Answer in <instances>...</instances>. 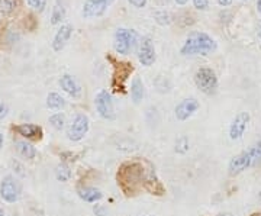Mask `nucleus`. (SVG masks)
<instances>
[{"label": "nucleus", "mask_w": 261, "mask_h": 216, "mask_svg": "<svg viewBox=\"0 0 261 216\" xmlns=\"http://www.w3.org/2000/svg\"><path fill=\"white\" fill-rule=\"evenodd\" d=\"M152 174L148 176L145 169L142 167L141 163H125L118 171V183L121 184L122 190L125 192V195H135L141 187L149 188V184L157 183L155 180H152Z\"/></svg>", "instance_id": "nucleus-1"}, {"label": "nucleus", "mask_w": 261, "mask_h": 216, "mask_svg": "<svg viewBox=\"0 0 261 216\" xmlns=\"http://www.w3.org/2000/svg\"><path fill=\"white\" fill-rule=\"evenodd\" d=\"M216 47L218 45H216L214 38L209 37L205 32L195 31V32L189 34L180 52L183 56H207V54L214 52Z\"/></svg>", "instance_id": "nucleus-2"}, {"label": "nucleus", "mask_w": 261, "mask_h": 216, "mask_svg": "<svg viewBox=\"0 0 261 216\" xmlns=\"http://www.w3.org/2000/svg\"><path fill=\"white\" fill-rule=\"evenodd\" d=\"M138 44V34L134 29L118 28L113 37V48L121 56H129Z\"/></svg>", "instance_id": "nucleus-3"}, {"label": "nucleus", "mask_w": 261, "mask_h": 216, "mask_svg": "<svg viewBox=\"0 0 261 216\" xmlns=\"http://www.w3.org/2000/svg\"><path fill=\"white\" fill-rule=\"evenodd\" d=\"M195 83L200 92L205 94H214L218 89V77L212 68L202 67L196 71Z\"/></svg>", "instance_id": "nucleus-4"}, {"label": "nucleus", "mask_w": 261, "mask_h": 216, "mask_svg": "<svg viewBox=\"0 0 261 216\" xmlns=\"http://www.w3.org/2000/svg\"><path fill=\"white\" fill-rule=\"evenodd\" d=\"M89 118L84 115V113H77L71 123L68 125V129H67V138L70 141L79 142L83 140L86 137V133L89 132Z\"/></svg>", "instance_id": "nucleus-5"}, {"label": "nucleus", "mask_w": 261, "mask_h": 216, "mask_svg": "<svg viewBox=\"0 0 261 216\" xmlns=\"http://www.w3.org/2000/svg\"><path fill=\"white\" fill-rule=\"evenodd\" d=\"M22 193L20 183L15 179L13 176H6L3 177L0 183V196L6 203H15L18 202Z\"/></svg>", "instance_id": "nucleus-6"}, {"label": "nucleus", "mask_w": 261, "mask_h": 216, "mask_svg": "<svg viewBox=\"0 0 261 216\" xmlns=\"http://www.w3.org/2000/svg\"><path fill=\"white\" fill-rule=\"evenodd\" d=\"M94 104H96V111L102 116L103 119L112 121L115 119V106H113L112 96L106 90H100L94 97Z\"/></svg>", "instance_id": "nucleus-7"}, {"label": "nucleus", "mask_w": 261, "mask_h": 216, "mask_svg": "<svg viewBox=\"0 0 261 216\" xmlns=\"http://www.w3.org/2000/svg\"><path fill=\"white\" fill-rule=\"evenodd\" d=\"M255 167L254 166V160H252V154L250 148L248 150L240 152L238 155H235L232 160L229 161V166H228V173L229 176H238L244 173L247 169H251Z\"/></svg>", "instance_id": "nucleus-8"}, {"label": "nucleus", "mask_w": 261, "mask_h": 216, "mask_svg": "<svg viewBox=\"0 0 261 216\" xmlns=\"http://www.w3.org/2000/svg\"><path fill=\"white\" fill-rule=\"evenodd\" d=\"M155 48L154 42L149 37H144L140 41V48H138V60L142 66L149 67L155 63Z\"/></svg>", "instance_id": "nucleus-9"}, {"label": "nucleus", "mask_w": 261, "mask_h": 216, "mask_svg": "<svg viewBox=\"0 0 261 216\" xmlns=\"http://www.w3.org/2000/svg\"><path fill=\"white\" fill-rule=\"evenodd\" d=\"M112 2L113 0H86L82 15L87 19L102 16L103 13L108 10V8L112 5Z\"/></svg>", "instance_id": "nucleus-10"}, {"label": "nucleus", "mask_w": 261, "mask_h": 216, "mask_svg": "<svg viewBox=\"0 0 261 216\" xmlns=\"http://www.w3.org/2000/svg\"><path fill=\"white\" fill-rule=\"evenodd\" d=\"M250 123V113L248 112H240L231 122L229 126V138L232 141H238L243 138V135L245 133V129Z\"/></svg>", "instance_id": "nucleus-11"}, {"label": "nucleus", "mask_w": 261, "mask_h": 216, "mask_svg": "<svg viewBox=\"0 0 261 216\" xmlns=\"http://www.w3.org/2000/svg\"><path fill=\"white\" fill-rule=\"evenodd\" d=\"M199 107H200L199 100L195 99V97H189V99H183V100L176 106L174 113H176V118H177L178 121L183 122V121H187Z\"/></svg>", "instance_id": "nucleus-12"}, {"label": "nucleus", "mask_w": 261, "mask_h": 216, "mask_svg": "<svg viewBox=\"0 0 261 216\" xmlns=\"http://www.w3.org/2000/svg\"><path fill=\"white\" fill-rule=\"evenodd\" d=\"M13 131L16 132L18 135H20L22 138L32 140V141L42 140V135H44L42 128L38 126V125H34V123H20V125H16L13 128Z\"/></svg>", "instance_id": "nucleus-13"}, {"label": "nucleus", "mask_w": 261, "mask_h": 216, "mask_svg": "<svg viewBox=\"0 0 261 216\" xmlns=\"http://www.w3.org/2000/svg\"><path fill=\"white\" fill-rule=\"evenodd\" d=\"M73 26L71 25H61V28L57 31V34L54 35V39H53V49L54 51H61L63 48L67 45L68 39L73 35Z\"/></svg>", "instance_id": "nucleus-14"}, {"label": "nucleus", "mask_w": 261, "mask_h": 216, "mask_svg": "<svg viewBox=\"0 0 261 216\" xmlns=\"http://www.w3.org/2000/svg\"><path fill=\"white\" fill-rule=\"evenodd\" d=\"M60 86H61V89L64 90L65 93L70 94V96L74 97V99H79V97L82 96V87L77 83V80H75L73 75H61V78H60Z\"/></svg>", "instance_id": "nucleus-15"}, {"label": "nucleus", "mask_w": 261, "mask_h": 216, "mask_svg": "<svg viewBox=\"0 0 261 216\" xmlns=\"http://www.w3.org/2000/svg\"><path fill=\"white\" fill-rule=\"evenodd\" d=\"M77 193H79V198L84 202H87V203H96V202L103 199V193L96 187H87V186L80 187L77 190Z\"/></svg>", "instance_id": "nucleus-16"}, {"label": "nucleus", "mask_w": 261, "mask_h": 216, "mask_svg": "<svg viewBox=\"0 0 261 216\" xmlns=\"http://www.w3.org/2000/svg\"><path fill=\"white\" fill-rule=\"evenodd\" d=\"M16 151H18V154L22 157V158H25V160H34L35 157H37V150H35V147L28 141H16Z\"/></svg>", "instance_id": "nucleus-17"}, {"label": "nucleus", "mask_w": 261, "mask_h": 216, "mask_svg": "<svg viewBox=\"0 0 261 216\" xmlns=\"http://www.w3.org/2000/svg\"><path fill=\"white\" fill-rule=\"evenodd\" d=\"M145 96V89H144V85L141 82V78L135 77L130 83V97L134 100V103H140L141 100L144 99Z\"/></svg>", "instance_id": "nucleus-18"}, {"label": "nucleus", "mask_w": 261, "mask_h": 216, "mask_svg": "<svg viewBox=\"0 0 261 216\" xmlns=\"http://www.w3.org/2000/svg\"><path fill=\"white\" fill-rule=\"evenodd\" d=\"M65 100L61 94L58 93H49L47 97V107L53 109V111H60L65 107Z\"/></svg>", "instance_id": "nucleus-19"}, {"label": "nucleus", "mask_w": 261, "mask_h": 216, "mask_svg": "<svg viewBox=\"0 0 261 216\" xmlns=\"http://www.w3.org/2000/svg\"><path fill=\"white\" fill-rule=\"evenodd\" d=\"M65 19V8L60 0H57L54 8H53V15H51V23L58 25Z\"/></svg>", "instance_id": "nucleus-20"}, {"label": "nucleus", "mask_w": 261, "mask_h": 216, "mask_svg": "<svg viewBox=\"0 0 261 216\" xmlns=\"http://www.w3.org/2000/svg\"><path fill=\"white\" fill-rule=\"evenodd\" d=\"M71 176H73V173H71V170H70V167H68L67 164L61 163V164H58V166H57L56 179L58 180V181H63V183H65V181H68V180L71 179Z\"/></svg>", "instance_id": "nucleus-21"}, {"label": "nucleus", "mask_w": 261, "mask_h": 216, "mask_svg": "<svg viewBox=\"0 0 261 216\" xmlns=\"http://www.w3.org/2000/svg\"><path fill=\"white\" fill-rule=\"evenodd\" d=\"M19 0H0V13L10 15L18 9Z\"/></svg>", "instance_id": "nucleus-22"}, {"label": "nucleus", "mask_w": 261, "mask_h": 216, "mask_svg": "<svg viewBox=\"0 0 261 216\" xmlns=\"http://www.w3.org/2000/svg\"><path fill=\"white\" fill-rule=\"evenodd\" d=\"M49 123L51 126L57 129V131H61L65 126V116L64 113H54L49 116Z\"/></svg>", "instance_id": "nucleus-23"}, {"label": "nucleus", "mask_w": 261, "mask_h": 216, "mask_svg": "<svg viewBox=\"0 0 261 216\" xmlns=\"http://www.w3.org/2000/svg\"><path fill=\"white\" fill-rule=\"evenodd\" d=\"M187 151H189V138L183 135L176 142V152H178V154H186Z\"/></svg>", "instance_id": "nucleus-24"}, {"label": "nucleus", "mask_w": 261, "mask_h": 216, "mask_svg": "<svg viewBox=\"0 0 261 216\" xmlns=\"http://www.w3.org/2000/svg\"><path fill=\"white\" fill-rule=\"evenodd\" d=\"M27 2H28L29 6L37 12H42L47 6V0H27Z\"/></svg>", "instance_id": "nucleus-25"}, {"label": "nucleus", "mask_w": 261, "mask_h": 216, "mask_svg": "<svg viewBox=\"0 0 261 216\" xmlns=\"http://www.w3.org/2000/svg\"><path fill=\"white\" fill-rule=\"evenodd\" d=\"M155 19H157V22H159L160 25H168L171 22L170 15H168L167 12H157L155 13Z\"/></svg>", "instance_id": "nucleus-26"}, {"label": "nucleus", "mask_w": 261, "mask_h": 216, "mask_svg": "<svg viewBox=\"0 0 261 216\" xmlns=\"http://www.w3.org/2000/svg\"><path fill=\"white\" fill-rule=\"evenodd\" d=\"M193 5L196 9L206 10L209 8V0H193Z\"/></svg>", "instance_id": "nucleus-27"}, {"label": "nucleus", "mask_w": 261, "mask_h": 216, "mask_svg": "<svg viewBox=\"0 0 261 216\" xmlns=\"http://www.w3.org/2000/svg\"><path fill=\"white\" fill-rule=\"evenodd\" d=\"M93 212L96 216H106L108 215V209L102 205H94Z\"/></svg>", "instance_id": "nucleus-28"}, {"label": "nucleus", "mask_w": 261, "mask_h": 216, "mask_svg": "<svg viewBox=\"0 0 261 216\" xmlns=\"http://www.w3.org/2000/svg\"><path fill=\"white\" fill-rule=\"evenodd\" d=\"M9 113V106L6 103H0V121L5 119Z\"/></svg>", "instance_id": "nucleus-29"}, {"label": "nucleus", "mask_w": 261, "mask_h": 216, "mask_svg": "<svg viewBox=\"0 0 261 216\" xmlns=\"http://www.w3.org/2000/svg\"><path fill=\"white\" fill-rule=\"evenodd\" d=\"M128 2H129L134 8H137V9L145 8V5H147V0H128Z\"/></svg>", "instance_id": "nucleus-30"}, {"label": "nucleus", "mask_w": 261, "mask_h": 216, "mask_svg": "<svg viewBox=\"0 0 261 216\" xmlns=\"http://www.w3.org/2000/svg\"><path fill=\"white\" fill-rule=\"evenodd\" d=\"M218 3L221 5V6H229L231 3H232V0H218Z\"/></svg>", "instance_id": "nucleus-31"}, {"label": "nucleus", "mask_w": 261, "mask_h": 216, "mask_svg": "<svg viewBox=\"0 0 261 216\" xmlns=\"http://www.w3.org/2000/svg\"><path fill=\"white\" fill-rule=\"evenodd\" d=\"M3 142H5V138H3V133L0 132V150H2V147H3Z\"/></svg>", "instance_id": "nucleus-32"}, {"label": "nucleus", "mask_w": 261, "mask_h": 216, "mask_svg": "<svg viewBox=\"0 0 261 216\" xmlns=\"http://www.w3.org/2000/svg\"><path fill=\"white\" fill-rule=\"evenodd\" d=\"M257 32H258V38L261 39V20L258 22V26H257Z\"/></svg>", "instance_id": "nucleus-33"}, {"label": "nucleus", "mask_w": 261, "mask_h": 216, "mask_svg": "<svg viewBox=\"0 0 261 216\" xmlns=\"http://www.w3.org/2000/svg\"><path fill=\"white\" fill-rule=\"evenodd\" d=\"M187 2H189V0H176V3H177V5H186Z\"/></svg>", "instance_id": "nucleus-34"}, {"label": "nucleus", "mask_w": 261, "mask_h": 216, "mask_svg": "<svg viewBox=\"0 0 261 216\" xmlns=\"http://www.w3.org/2000/svg\"><path fill=\"white\" fill-rule=\"evenodd\" d=\"M257 10L261 13V0H257Z\"/></svg>", "instance_id": "nucleus-35"}, {"label": "nucleus", "mask_w": 261, "mask_h": 216, "mask_svg": "<svg viewBox=\"0 0 261 216\" xmlns=\"http://www.w3.org/2000/svg\"><path fill=\"white\" fill-rule=\"evenodd\" d=\"M0 216H5V210H3V207L0 206Z\"/></svg>", "instance_id": "nucleus-36"}, {"label": "nucleus", "mask_w": 261, "mask_h": 216, "mask_svg": "<svg viewBox=\"0 0 261 216\" xmlns=\"http://www.w3.org/2000/svg\"><path fill=\"white\" fill-rule=\"evenodd\" d=\"M218 216H235V215H232V213H221V215H218Z\"/></svg>", "instance_id": "nucleus-37"}]
</instances>
